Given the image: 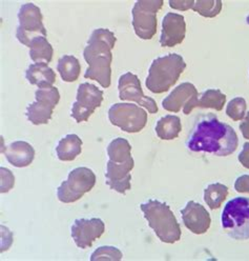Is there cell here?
Instances as JSON below:
<instances>
[{"instance_id": "cell-11", "label": "cell", "mask_w": 249, "mask_h": 261, "mask_svg": "<svg viewBox=\"0 0 249 261\" xmlns=\"http://www.w3.org/2000/svg\"><path fill=\"white\" fill-rule=\"evenodd\" d=\"M102 101L103 92L100 89L89 83L81 84L77 90L76 101L73 103L71 115L78 123L88 121Z\"/></svg>"}, {"instance_id": "cell-18", "label": "cell", "mask_w": 249, "mask_h": 261, "mask_svg": "<svg viewBox=\"0 0 249 261\" xmlns=\"http://www.w3.org/2000/svg\"><path fill=\"white\" fill-rule=\"evenodd\" d=\"M4 153L9 163L16 168H25L35 158L34 148L26 141H14L10 143Z\"/></svg>"}, {"instance_id": "cell-22", "label": "cell", "mask_w": 249, "mask_h": 261, "mask_svg": "<svg viewBox=\"0 0 249 261\" xmlns=\"http://www.w3.org/2000/svg\"><path fill=\"white\" fill-rule=\"evenodd\" d=\"M30 57L35 63H49L53 59L54 50L45 36L34 37L30 44Z\"/></svg>"}, {"instance_id": "cell-28", "label": "cell", "mask_w": 249, "mask_h": 261, "mask_svg": "<svg viewBox=\"0 0 249 261\" xmlns=\"http://www.w3.org/2000/svg\"><path fill=\"white\" fill-rule=\"evenodd\" d=\"M246 100L242 97H236L228 102L226 108V114L227 116L230 117L234 121H239L244 119L246 115Z\"/></svg>"}, {"instance_id": "cell-30", "label": "cell", "mask_w": 249, "mask_h": 261, "mask_svg": "<svg viewBox=\"0 0 249 261\" xmlns=\"http://www.w3.org/2000/svg\"><path fill=\"white\" fill-rule=\"evenodd\" d=\"M0 171H2V193L5 194L13 189L15 184V177L10 170L4 167L0 168Z\"/></svg>"}, {"instance_id": "cell-10", "label": "cell", "mask_w": 249, "mask_h": 261, "mask_svg": "<svg viewBox=\"0 0 249 261\" xmlns=\"http://www.w3.org/2000/svg\"><path fill=\"white\" fill-rule=\"evenodd\" d=\"M36 101L26 108V118L35 125L46 124L51 120L53 111L60 101L59 90L55 87L38 89L35 92Z\"/></svg>"}, {"instance_id": "cell-13", "label": "cell", "mask_w": 249, "mask_h": 261, "mask_svg": "<svg viewBox=\"0 0 249 261\" xmlns=\"http://www.w3.org/2000/svg\"><path fill=\"white\" fill-rule=\"evenodd\" d=\"M199 93L196 87L190 83H183L176 87L172 93L165 97L162 101V107L169 112L179 113L183 110L185 115L191 113L196 108Z\"/></svg>"}, {"instance_id": "cell-9", "label": "cell", "mask_w": 249, "mask_h": 261, "mask_svg": "<svg viewBox=\"0 0 249 261\" xmlns=\"http://www.w3.org/2000/svg\"><path fill=\"white\" fill-rule=\"evenodd\" d=\"M19 25L16 30V37L20 43L29 46L31 40L37 36L47 35L43 24V16L41 10L36 5L27 3L20 7L18 12Z\"/></svg>"}, {"instance_id": "cell-4", "label": "cell", "mask_w": 249, "mask_h": 261, "mask_svg": "<svg viewBox=\"0 0 249 261\" xmlns=\"http://www.w3.org/2000/svg\"><path fill=\"white\" fill-rule=\"evenodd\" d=\"M186 63L181 55L169 54L155 59L145 80L146 88L154 94L168 92L184 72Z\"/></svg>"}, {"instance_id": "cell-16", "label": "cell", "mask_w": 249, "mask_h": 261, "mask_svg": "<svg viewBox=\"0 0 249 261\" xmlns=\"http://www.w3.org/2000/svg\"><path fill=\"white\" fill-rule=\"evenodd\" d=\"M184 225L191 233L201 235L206 233L211 224V218L207 210L200 203L188 201L185 207L181 211Z\"/></svg>"}, {"instance_id": "cell-24", "label": "cell", "mask_w": 249, "mask_h": 261, "mask_svg": "<svg viewBox=\"0 0 249 261\" xmlns=\"http://www.w3.org/2000/svg\"><path fill=\"white\" fill-rule=\"evenodd\" d=\"M57 71L65 83H74L80 76L81 65L75 56L64 55L58 60Z\"/></svg>"}, {"instance_id": "cell-17", "label": "cell", "mask_w": 249, "mask_h": 261, "mask_svg": "<svg viewBox=\"0 0 249 261\" xmlns=\"http://www.w3.org/2000/svg\"><path fill=\"white\" fill-rule=\"evenodd\" d=\"M135 162L118 165L112 161H107L105 171V182L114 191L120 194H125L131 189V175L130 172L134 169Z\"/></svg>"}, {"instance_id": "cell-32", "label": "cell", "mask_w": 249, "mask_h": 261, "mask_svg": "<svg viewBox=\"0 0 249 261\" xmlns=\"http://www.w3.org/2000/svg\"><path fill=\"white\" fill-rule=\"evenodd\" d=\"M235 190L238 193L249 194V175H242L237 178L235 182Z\"/></svg>"}, {"instance_id": "cell-8", "label": "cell", "mask_w": 249, "mask_h": 261, "mask_svg": "<svg viewBox=\"0 0 249 261\" xmlns=\"http://www.w3.org/2000/svg\"><path fill=\"white\" fill-rule=\"evenodd\" d=\"M112 124L127 133H139L147 123V113L134 103H115L108 110Z\"/></svg>"}, {"instance_id": "cell-20", "label": "cell", "mask_w": 249, "mask_h": 261, "mask_svg": "<svg viewBox=\"0 0 249 261\" xmlns=\"http://www.w3.org/2000/svg\"><path fill=\"white\" fill-rule=\"evenodd\" d=\"M82 152V140L76 134L62 138L56 148V154L61 161H73Z\"/></svg>"}, {"instance_id": "cell-23", "label": "cell", "mask_w": 249, "mask_h": 261, "mask_svg": "<svg viewBox=\"0 0 249 261\" xmlns=\"http://www.w3.org/2000/svg\"><path fill=\"white\" fill-rule=\"evenodd\" d=\"M156 134L162 140L176 139L182 130L181 119L175 115L161 117L156 124Z\"/></svg>"}, {"instance_id": "cell-5", "label": "cell", "mask_w": 249, "mask_h": 261, "mask_svg": "<svg viewBox=\"0 0 249 261\" xmlns=\"http://www.w3.org/2000/svg\"><path fill=\"white\" fill-rule=\"evenodd\" d=\"M221 222L224 232L232 239H249V197L229 200L222 212Z\"/></svg>"}, {"instance_id": "cell-29", "label": "cell", "mask_w": 249, "mask_h": 261, "mask_svg": "<svg viewBox=\"0 0 249 261\" xmlns=\"http://www.w3.org/2000/svg\"><path fill=\"white\" fill-rule=\"evenodd\" d=\"M122 259V253L119 249L114 247H100L92 254L91 261L98 260H110V261H120Z\"/></svg>"}, {"instance_id": "cell-34", "label": "cell", "mask_w": 249, "mask_h": 261, "mask_svg": "<svg viewBox=\"0 0 249 261\" xmlns=\"http://www.w3.org/2000/svg\"><path fill=\"white\" fill-rule=\"evenodd\" d=\"M240 130L242 132V135L245 139L249 140V112L246 113V115L243 119V121L241 122V124L239 125Z\"/></svg>"}, {"instance_id": "cell-15", "label": "cell", "mask_w": 249, "mask_h": 261, "mask_svg": "<svg viewBox=\"0 0 249 261\" xmlns=\"http://www.w3.org/2000/svg\"><path fill=\"white\" fill-rule=\"evenodd\" d=\"M186 34V22L184 16L177 13H168L162 20L160 37L161 46L173 47L183 42Z\"/></svg>"}, {"instance_id": "cell-25", "label": "cell", "mask_w": 249, "mask_h": 261, "mask_svg": "<svg viewBox=\"0 0 249 261\" xmlns=\"http://www.w3.org/2000/svg\"><path fill=\"white\" fill-rule=\"evenodd\" d=\"M226 103V95L220 90H206L198 97L196 108L213 109L215 111H222Z\"/></svg>"}, {"instance_id": "cell-14", "label": "cell", "mask_w": 249, "mask_h": 261, "mask_svg": "<svg viewBox=\"0 0 249 261\" xmlns=\"http://www.w3.org/2000/svg\"><path fill=\"white\" fill-rule=\"evenodd\" d=\"M105 231V224L100 218L77 219L71 228L72 238L79 249H88L96 239L100 238Z\"/></svg>"}, {"instance_id": "cell-31", "label": "cell", "mask_w": 249, "mask_h": 261, "mask_svg": "<svg viewBox=\"0 0 249 261\" xmlns=\"http://www.w3.org/2000/svg\"><path fill=\"white\" fill-rule=\"evenodd\" d=\"M195 3V0H170L169 4L171 8L178 11H187L189 9L192 10Z\"/></svg>"}, {"instance_id": "cell-3", "label": "cell", "mask_w": 249, "mask_h": 261, "mask_svg": "<svg viewBox=\"0 0 249 261\" xmlns=\"http://www.w3.org/2000/svg\"><path fill=\"white\" fill-rule=\"evenodd\" d=\"M142 213L156 236L164 243H175L181 239L180 224L170 205L151 199L140 205Z\"/></svg>"}, {"instance_id": "cell-6", "label": "cell", "mask_w": 249, "mask_h": 261, "mask_svg": "<svg viewBox=\"0 0 249 261\" xmlns=\"http://www.w3.org/2000/svg\"><path fill=\"white\" fill-rule=\"evenodd\" d=\"M96 185L95 173L86 167L76 168L70 172L68 179L57 189V197L63 203H73L93 190Z\"/></svg>"}, {"instance_id": "cell-33", "label": "cell", "mask_w": 249, "mask_h": 261, "mask_svg": "<svg viewBox=\"0 0 249 261\" xmlns=\"http://www.w3.org/2000/svg\"><path fill=\"white\" fill-rule=\"evenodd\" d=\"M238 159L244 168L249 170V142L244 143L242 152L239 154Z\"/></svg>"}, {"instance_id": "cell-27", "label": "cell", "mask_w": 249, "mask_h": 261, "mask_svg": "<svg viewBox=\"0 0 249 261\" xmlns=\"http://www.w3.org/2000/svg\"><path fill=\"white\" fill-rule=\"evenodd\" d=\"M192 10L203 17L213 18L220 14L222 10L221 0H197Z\"/></svg>"}, {"instance_id": "cell-19", "label": "cell", "mask_w": 249, "mask_h": 261, "mask_svg": "<svg viewBox=\"0 0 249 261\" xmlns=\"http://www.w3.org/2000/svg\"><path fill=\"white\" fill-rule=\"evenodd\" d=\"M25 78L33 86H37L38 89L51 88L56 81V74L47 63L40 62L31 64L25 71Z\"/></svg>"}, {"instance_id": "cell-7", "label": "cell", "mask_w": 249, "mask_h": 261, "mask_svg": "<svg viewBox=\"0 0 249 261\" xmlns=\"http://www.w3.org/2000/svg\"><path fill=\"white\" fill-rule=\"evenodd\" d=\"M163 0H138L132 8V27L136 35L144 40L152 39L157 33V13L162 9Z\"/></svg>"}, {"instance_id": "cell-26", "label": "cell", "mask_w": 249, "mask_h": 261, "mask_svg": "<svg viewBox=\"0 0 249 261\" xmlns=\"http://www.w3.org/2000/svg\"><path fill=\"white\" fill-rule=\"evenodd\" d=\"M228 196V188L222 184H211L204 190V201L209 208L217 210Z\"/></svg>"}, {"instance_id": "cell-2", "label": "cell", "mask_w": 249, "mask_h": 261, "mask_svg": "<svg viewBox=\"0 0 249 261\" xmlns=\"http://www.w3.org/2000/svg\"><path fill=\"white\" fill-rule=\"evenodd\" d=\"M116 41L117 38L112 31L96 29L92 32L88 45L83 51V57L89 64L85 78L96 80L104 89L109 88L112 83V51Z\"/></svg>"}, {"instance_id": "cell-1", "label": "cell", "mask_w": 249, "mask_h": 261, "mask_svg": "<svg viewBox=\"0 0 249 261\" xmlns=\"http://www.w3.org/2000/svg\"><path fill=\"white\" fill-rule=\"evenodd\" d=\"M239 138L235 128L222 122L212 113L198 116L186 140L191 152L208 153L219 157L234 154Z\"/></svg>"}, {"instance_id": "cell-12", "label": "cell", "mask_w": 249, "mask_h": 261, "mask_svg": "<svg viewBox=\"0 0 249 261\" xmlns=\"http://www.w3.org/2000/svg\"><path fill=\"white\" fill-rule=\"evenodd\" d=\"M119 98L123 101H135L144 107L148 113L156 114L159 109L154 98L144 95L140 79L137 75L127 72L120 76L118 81Z\"/></svg>"}, {"instance_id": "cell-21", "label": "cell", "mask_w": 249, "mask_h": 261, "mask_svg": "<svg viewBox=\"0 0 249 261\" xmlns=\"http://www.w3.org/2000/svg\"><path fill=\"white\" fill-rule=\"evenodd\" d=\"M108 160L118 165L134 162L131 156V145L125 138H116L109 142L106 149Z\"/></svg>"}]
</instances>
